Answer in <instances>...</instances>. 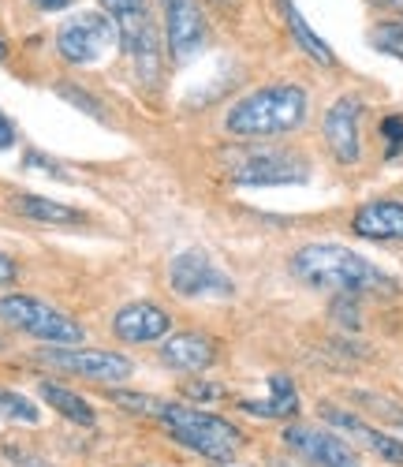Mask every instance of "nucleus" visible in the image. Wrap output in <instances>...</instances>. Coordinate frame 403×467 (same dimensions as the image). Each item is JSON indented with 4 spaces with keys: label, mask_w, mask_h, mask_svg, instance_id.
<instances>
[{
    "label": "nucleus",
    "mask_w": 403,
    "mask_h": 467,
    "mask_svg": "<svg viewBox=\"0 0 403 467\" xmlns=\"http://www.w3.org/2000/svg\"><path fill=\"white\" fill-rule=\"evenodd\" d=\"M292 274L317 292L336 296H396V281L370 258L340 244H306L292 254Z\"/></svg>",
    "instance_id": "f257e3e1"
},
{
    "label": "nucleus",
    "mask_w": 403,
    "mask_h": 467,
    "mask_svg": "<svg viewBox=\"0 0 403 467\" xmlns=\"http://www.w3.org/2000/svg\"><path fill=\"white\" fill-rule=\"evenodd\" d=\"M306 109H310V98L295 83L258 87V90L243 94L224 112V131L235 135V139H243V142L288 135L306 120Z\"/></svg>",
    "instance_id": "f03ea898"
},
{
    "label": "nucleus",
    "mask_w": 403,
    "mask_h": 467,
    "mask_svg": "<svg viewBox=\"0 0 403 467\" xmlns=\"http://www.w3.org/2000/svg\"><path fill=\"white\" fill-rule=\"evenodd\" d=\"M157 422H165V431L172 434L176 445L206 456V460H217V463H228L239 445H243V434L235 426L213 411H202V408H187V404H165Z\"/></svg>",
    "instance_id": "7ed1b4c3"
},
{
    "label": "nucleus",
    "mask_w": 403,
    "mask_h": 467,
    "mask_svg": "<svg viewBox=\"0 0 403 467\" xmlns=\"http://www.w3.org/2000/svg\"><path fill=\"white\" fill-rule=\"evenodd\" d=\"M0 322L46 340V344H60V348L83 344V337H87L83 326H78L71 315H64V310L34 299V296H5L0 299Z\"/></svg>",
    "instance_id": "20e7f679"
},
{
    "label": "nucleus",
    "mask_w": 403,
    "mask_h": 467,
    "mask_svg": "<svg viewBox=\"0 0 403 467\" xmlns=\"http://www.w3.org/2000/svg\"><path fill=\"white\" fill-rule=\"evenodd\" d=\"M228 176L243 187H280V183H306V161L292 150L273 146H243L235 153H224Z\"/></svg>",
    "instance_id": "39448f33"
},
{
    "label": "nucleus",
    "mask_w": 403,
    "mask_h": 467,
    "mask_svg": "<svg viewBox=\"0 0 403 467\" xmlns=\"http://www.w3.org/2000/svg\"><path fill=\"white\" fill-rule=\"evenodd\" d=\"M116 46H119V23L108 12H83L60 23L57 30V53L75 67L105 60Z\"/></svg>",
    "instance_id": "423d86ee"
},
{
    "label": "nucleus",
    "mask_w": 403,
    "mask_h": 467,
    "mask_svg": "<svg viewBox=\"0 0 403 467\" xmlns=\"http://www.w3.org/2000/svg\"><path fill=\"white\" fill-rule=\"evenodd\" d=\"M169 288L180 299H228L235 296V281L206 254V251H180L169 265Z\"/></svg>",
    "instance_id": "0eeeda50"
},
{
    "label": "nucleus",
    "mask_w": 403,
    "mask_h": 467,
    "mask_svg": "<svg viewBox=\"0 0 403 467\" xmlns=\"http://www.w3.org/2000/svg\"><path fill=\"white\" fill-rule=\"evenodd\" d=\"M37 359L57 367V370H67V374H78V378H90V381H124L131 378V359L119 356V352H101V348H42Z\"/></svg>",
    "instance_id": "6e6552de"
},
{
    "label": "nucleus",
    "mask_w": 403,
    "mask_h": 467,
    "mask_svg": "<svg viewBox=\"0 0 403 467\" xmlns=\"http://www.w3.org/2000/svg\"><path fill=\"white\" fill-rule=\"evenodd\" d=\"M160 19H165V46H169L172 64L194 60L210 37V26H206L198 0H160Z\"/></svg>",
    "instance_id": "1a4fd4ad"
},
{
    "label": "nucleus",
    "mask_w": 403,
    "mask_h": 467,
    "mask_svg": "<svg viewBox=\"0 0 403 467\" xmlns=\"http://www.w3.org/2000/svg\"><path fill=\"white\" fill-rule=\"evenodd\" d=\"M119 46L128 49V57L135 64L139 87L157 90L160 75H165V57H160V34H157V23L150 19V12L119 23Z\"/></svg>",
    "instance_id": "9d476101"
},
{
    "label": "nucleus",
    "mask_w": 403,
    "mask_h": 467,
    "mask_svg": "<svg viewBox=\"0 0 403 467\" xmlns=\"http://www.w3.org/2000/svg\"><path fill=\"white\" fill-rule=\"evenodd\" d=\"M284 441L295 456H303L314 467H362L358 452L344 438H336L333 431H317V426L299 422V426H288L284 431Z\"/></svg>",
    "instance_id": "9b49d317"
},
{
    "label": "nucleus",
    "mask_w": 403,
    "mask_h": 467,
    "mask_svg": "<svg viewBox=\"0 0 403 467\" xmlns=\"http://www.w3.org/2000/svg\"><path fill=\"white\" fill-rule=\"evenodd\" d=\"M358 116H362V98L355 94H344L329 105L326 112V124H321V131H326V142L333 150V158L340 165H355L362 158V139H358Z\"/></svg>",
    "instance_id": "f8f14e48"
},
{
    "label": "nucleus",
    "mask_w": 403,
    "mask_h": 467,
    "mask_svg": "<svg viewBox=\"0 0 403 467\" xmlns=\"http://www.w3.org/2000/svg\"><path fill=\"white\" fill-rule=\"evenodd\" d=\"M112 329H116L119 340H128V344H150V340L169 337L172 318H169L157 303L139 299V303H128V306H119V310H116Z\"/></svg>",
    "instance_id": "ddd939ff"
},
{
    "label": "nucleus",
    "mask_w": 403,
    "mask_h": 467,
    "mask_svg": "<svg viewBox=\"0 0 403 467\" xmlns=\"http://www.w3.org/2000/svg\"><path fill=\"white\" fill-rule=\"evenodd\" d=\"M213 359H217V340L206 333H172L160 344V363L172 370H183V374L206 370V367H213Z\"/></svg>",
    "instance_id": "4468645a"
},
{
    "label": "nucleus",
    "mask_w": 403,
    "mask_h": 467,
    "mask_svg": "<svg viewBox=\"0 0 403 467\" xmlns=\"http://www.w3.org/2000/svg\"><path fill=\"white\" fill-rule=\"evenodd\" d=\"M351 228H355V236H362V240L396 244V240H403V202H392V199L367 202L351 217Z\"/></svg>",
    "instance_id": "2eb2a0df"
},
{
    "label": "nucleus",
    "mask_w": 403,
    "mask_h": 467,
    "mask_svg": "<svg viewBox=\"0 0 403 467\" xmlns=\"http://www.w3.org/2000/svg\"><path fill=\"white\" fill-rule=\"evenodd\" d=\"M321 419H326L329 426H336V431L355 434L362 445H370L381 460H388V463H403V441H396V438L374 431V426H367L358 415H351V411H344V408H336V404H321Z\"/></svg>",
    "instance_id": "dca6fc26"
},
{
    "label": "nucleus",
    "mask_w": 403,
    "mask_h": 467,
    "mask_svg": "<svg viewBox=\"0 0 403 467\" xmlns=\"http://www.w3.org/2000/svg\"><path fill=\"white\" fill-rule=\"evenodd\" d=\"M247 415H258V419H292L299 411V393L288 374H273L269 378V400H243L239 404Z\"/></svg>",
    "instance_id": "f3484780"
},
{
    "label": "nucleus",
    "mask_w": 403,
    "mask_h": 467,
    "mask_svg": "<svg viewBox=\"0 0 403 467\" xmlns=\"http://www.w3.org/2000/svg\"><path fill=\"white\" fill-rule=\"evenodd\" d=\"M16 210L37 224H57V228H67V224H83L87 213L75 210V206H64L57 199H42V194H19L16 199Z\"/></svg>",
    "instance_id": "a211bd4d"
},
{
    "label": "nucleus",
    "mask_w": 403,
    "mask_h": 467,
    "mask_svg": "<svg viewBox=\"0 0 403 467\" xmlns=\"http://www.w3.org/2000/svg\"><path fill=\"white\" fill-rule=\"evenodd\" d=\"M280 12H284V23H288V30H292V37H295V46L310 57V60H317V64H336V57H333V49L321 42V37L310 30V23L303 19V12L292 5V0H280Z\"/></svg>",
    "instance_id": "6ab92c4d"
},
{
    "label": "nucleus",
    "mask_w": 403,
    "mask_h": 467,
    "mask_svg": "<svg viewBox=\"0 0 403 467\" xmlns=\"http://www.w3.org/2000/svg\"><path fill=\"white\" fill-rule=\"evenodd\" d=\"M37 393H42V400H46L49 408H57L64 419H71V422H78V426H94V422H98L94 408H90L83 397H78V393H71V389L57 385V381H42V385H37Z\"/></svg>",
    "instance_id": "aec40b11"
},
{
    "label": "nucleus",
    "mask_w": 403,
    "mask_h": 467,
    "mask_svg": "<svg viewBox=\"0 0 403 467\" xmlns=\"http://www.w3.org/2000/svg\"><path fill=\"white\" fill-rule=\"evenodd\" d=\"M112 404H119L124 411L131 415H146V419H160V411H165L169 400H160V397H150V393H128V389H116V393H108Z\"/></svg>",
    "instance_id": "412c9836"
},
{
    "label": "nucleus",
    "mask_w": 403,
    "mask_h": 467,
    "mask_svg": "<svg viewBox=\"0 0 403 467\" xmlns=\"http://www.w3.org/2000/svg\"><path fill=\"white\" fill-rule=\"evenodd\" d=\"M370 42H374V49L403 60V23H381V26H374Z\"/></svg>",
    "instance_id": "4be33fe9"
},
{
    "label": "nucleus",
    "mask_w": 403,
    "mask_h": 467,
    "mask_svg": "<svg viewBox=\"0 0 403 467\" xmlns=\"http://www.w3.org/2000/svg\"><path fill=\"white\" fill-rule=\"evenodd\" d=\"M0 411H5L8 419H19V422H37V419H42V411H37L26 397L8 393V389H0Z\"/></svg>",
    "instance_id": "5701e85b"
},
{
    "label": "nucleus",
    "mask_w": 403,
    "mask_h": 467,
    "mask_svg": "<svg viewBox=\"0 0 403 467\" xmlns=\"http://www.w3.org/2000/svg\"><path fill=\"white\" fill-rule=\"evenodd\" d=\"M57 94H60L64 101H71L75 109H83L87 116H94V120H105V112H101V101H98V98H90L87 90H78V87H57Z\"/></svg>",
    "instance_id": "b1692460"
},
{
    "label": "nucleus",
    "mask_w": 403,
    "mask_h": 467,
    "mask_svg": "<svg viewBox=\"0 0 403 467\" xmlns=\"http://www.w3.org/2000/svg\"><path fill=\"white\" fill-rule=\"evenodd\" d=\"M146 5H150V0H101V8H105L116 23L135 19V16H146Z\"/></svg>",
    "instance_id": "393cba45"
},
{
    "label": "nucleus",
    "mask_w": 403,
    "mask_h": 467,
    "mask_svg": "<svg viewBox=\"0 0 403 467\" xmlns=\"http://www.w3.org/2000/svg\"><path fill=\"white\" fill-rule=\"evenodd\" d=\"M358 296H336V303H333V318L344 326V329H358L362 326V315H358V303H355Z\"/></svg>",
    "instance_id": "a878e982"
},
{
    "label": "nucleus",
    "mask_w": 403,
    "mask_h": 467,
    "mask_svg": "<svg viewBox=\"0 0 403 467\" xmlns=\"http://www.w3.org/2000/svg\"><path fill=\"white\" fill-rule=\"evenodd\" d=\"M355 400H358V404H370L367 411H374V415L392 419V422L403 426V411H399V404H392V400H385V397H377V393H355Z\"/></svg>",
    "instance_id": "bb28decb"
},
{
    "label": "nucleus",
    "mask_w": 403,
    "mask_h": 467,
    "mask_svg": "<svg viewBox=\"0 0 403 467\" xmlns=\"http://www.w3.org/2000/svg\"><path fill=\"white\" fill-rule=\"evenodd\" d=\"M381 135L388 139V158H396V153L403 150V116H385Z\"/></svg>",
    "instance_id": "cd10ccee"
},
{
    "label": "nucleus",
    "mask_w": 403,
    "mask_h": 467,
    "mask_svg": "<svg viewBox=\"0 0 403 467\" xmlns=\"http://www.w3.org/2000/svg\"><path fill=\"white\" fill-rule=\"evenodd\" d=\"M183 393L194 397V400H217V397H224V389L221 385H210V381H187Z\"/></svg>",
    "instance_id": "c85d7f7f"
},
{
    "label": "nucleus",
    "mask_w": 403,
    "mask_h": 467,
    "mask_svg": "<svg viewBox=\"0 0 403 467\" xmlns=\"http://www.w3.org/2000/svg\"><path fill=\"white\" fill-rule=\"evenodd\" d=\"M23 161H26V165H37V169H42V172H49V176H60V180H71V176H67V172H64V169L57 165V161H49V158H42V153H37V150H30V153H26V158H23Z\"/></svg>",
    "instance_id": "c756f323"
},
{
    "label": "nucleus",
    "mask_w": 403,
    "mask_h": 467,
    "mask_svg": "<svg viewBox=\"0 0 403 467\" xmlns=\"http://www.w3.org/2000/svg\"><path fill=\"white\" fill-rule=\"evenodd\" d=\"M16 277H19V265H16V258L0 251V288H5V285H16Z\"/></svg>",
    "instance_id": "7c9ffc66"
},
{
    "label": "nucleus",
    "mask_w": 403,
    "mask_h": 467,
    "mask_svg": "<svg viewBox=\"0 0 403 467\" xmlns=\"http://www.w3.org/2000/svg\"><path fill=\"white\" fill-rule=\"evenodd\" d=\"M8 146H16V128H12L8 116L0 112V150H8Z\"/></svg>",
    "instance_id": "2f4dec72"
},
{
    "label": "nucleus",
    "mask_w": 403,
    "mask_h": 467,
    "mask_svg": "<svg viewBox=\"0 0 403 467\" xmlns=\"http://www.w3.org/2000/svg\"><path fill=\"white\" fill-rule=\"evenodd\" d=\"M42 12H60V8H71V0H34Z\"/></svg>",
    "instance_id": "473e14b6"
},
{
    "label": "nucleus",
    "mask_w": 403,
    "mask_h": 467,
    "mask_svg": "<svg viewBox=\"0 0 403 467\" xmlns=\"http://www.w3.org/2000/svg\"><path fill=\"white\" fill-rule=\"evenodd\" d=\"M392 5H396V8H399V16H403V0H392Z\"/></svg>",
    "instance_id": "72a5a7b5"
},
{
    "label": "nucleus",
    "mask_w": 403,
    "mask_h": 467,
    "mask_svg": "<svg viewBox=\"0 0 403 467\" xmlns=\"http://www.w3.org/2000/svg\"><path fill=\"white\" fill-rule=\"evenodd\" d=\"M217 5H239V0H217Z\"/></svg>",
    "instance_id": "f704fd0d"
},
{
    "label": "nucleus",
    "mask_w": 403,
    "mask_h": 467,
    "mask_svg": "<svg viewBox=\"0 0 403 467\" xmlns=\"http://www.w3.org/2000/svg\"><path fill=\"white\" fill-rule=\"evenodd\" d=\"M5 53H8V49H5V42H0V60H5Z\"/></svg>",
    "instance_id": "c9c22d12"
},
{
    "label": "nucleus",
    "mask_w": 403,
    "mask_h": 467,
    "mask_svg": "<svg viewBox=\"0 0 403 467\" xmlns=\"http://www.w3.org/2000/svg\"><path fill=\"white\" fill-rule=\"evenodd\" d=\"M146 467H157V463H146Z\"/></svg>",
    "instance_id": "e433bc0d"
}]
</instances>
